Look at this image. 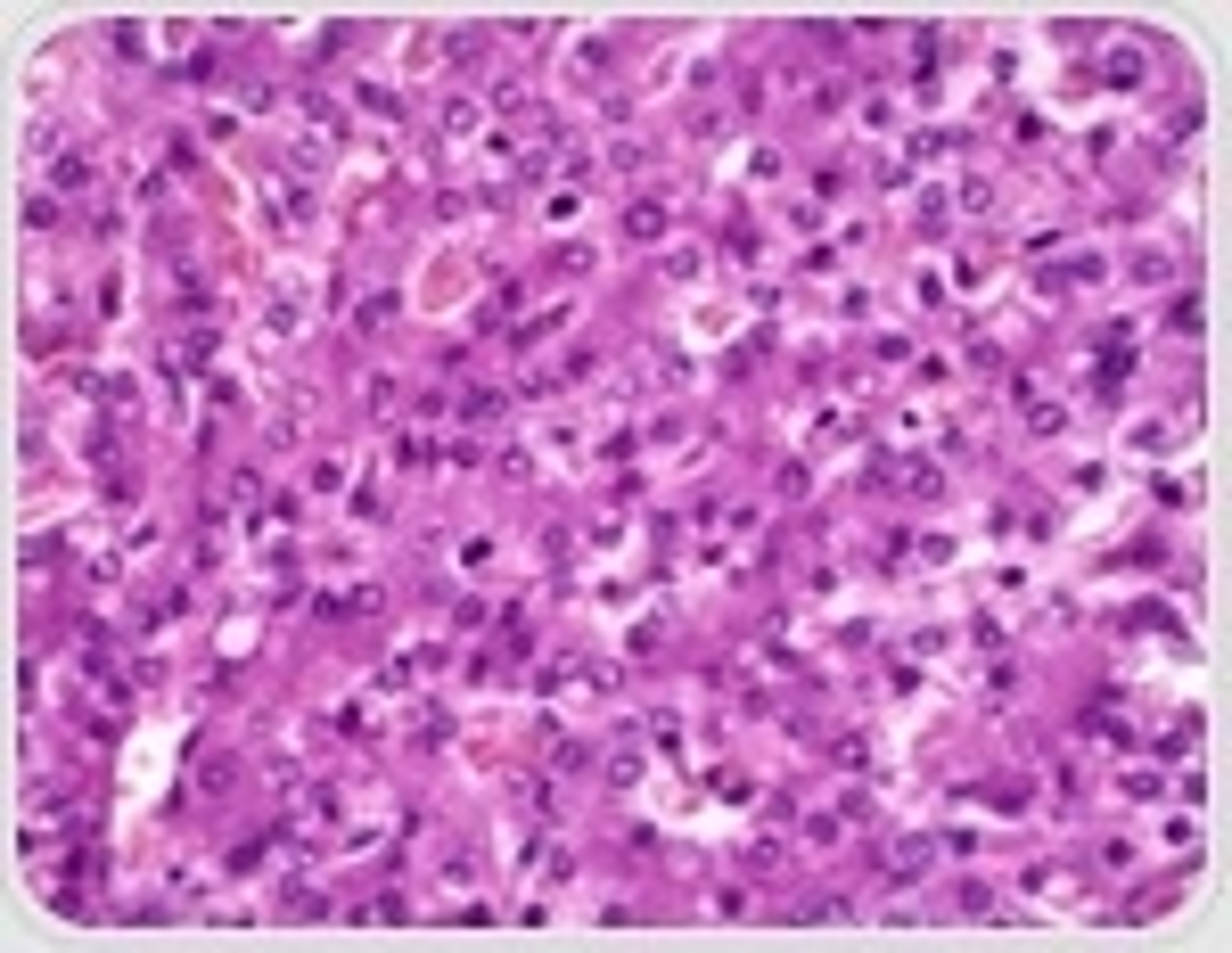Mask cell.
<instances>
[{"instance_id": "obj_10", "label": "cell", "mask_w": 1232, "mask_h": 953, "mask_svg": "<svg viewBox=\"0 0 1232 953\" xmlns=\"http://www.w3.org/2000/svg\"><path fill=\"white\" fill-rule=\"evenodd\" d=\"M797 921H855V896H813Z\"/></svg>"}, {"instance_id": "obj_3", "label": "cell", "mask_w": 1232, "mask_h": 953, "mask_svg": "<svg viewBox=\"0 0 1232 953\" xmlns=\"http://www.w3.org/2000/svg\"><path fill=\"white\" fill-rule=\"evenodd\" d=\"M666 222H674L666 198H633L624 206V238H666Z\"/></svg>"}, {"instance_id": "obj_23", "label": "cell", "mask_w": 1232, "mask_h": 953, "mask_svg": "<svg viewBox=\"0 0 1232 953\" xmlns=\"http://www.w3.org/2000/svg\"><path fill=\"white\" fill-rule=\"evenodd\" d=\"M1158 789H1167V781H1158V773H1125V797H1134V806H1151Z\"/></svg>"}, {"instance_id": "obj_14", "label": "cell", "mask_w": 1232, "mask_h": 953, "mask_svg": "<svg viewBox=\"0 0 1232 953\" xmlns=\"http://www.w3.org/2000/svg\"><path fill=\"white\" fill-rule=\"evenodd\" d=\"M838 765H846V773H871V740L846 732V740H838Z\"/></svg>"}, {"instance_id": "obj_21", "label": "cell", "mask_w": 1232, "mask_h": 953, "mask_svg": "<svg viewBox=\"0 0 1232 953\" xmlns=\"http://www.w3.org/2000/svg\"><path fill=\"white\" fill-rule=\"evenodd\" d=\"M444 132H477V99H453V108H444Z\"/></svg>"}, {"instance_id": "obj_16", "label": "cell", "mask_w": 1232, "mask_h": 953, "mask_svg": "<svg viewBox=\"0 0 1232 953\" xmlns=\"http://www.w3.org/2000/svg\"><path fill=\"white\" fill-rule=\"evenodd\" d=\"M904 485H912V493H945V469H936V461H912Z\"/></svg>"}, {"instance_id": "obj_6", "label": "cell", "mask_w": 1232, "mask_h": 953, "mask_svg": "<svg viewBox=\"0 0 1232 953\" xmlns=\"http://www.w3.org/2000/svg\"><path fill=\"white\" fill-rule=\"evenodd\" d=\"M1027 797H1035L1027 781H995V789H986V813H1002V822H1019V813H1027Z\"/></svg>"}, {"instance_id": "obj_1", "label": "cell", "mask_w": 1232, "mask_h": 953, "mask_svg": "<svg viewBox=\"0 0 1232 953\" xmlns=\"http://www.w3.org/2000/svg\"><path fill=\"white\" fill-rule=\"evenodd\" d=\"M936 855H945V839H896V855H888V888H921Z\"/></svg>"}, {"instance_id": "obj_22", "label": "cell", "mask_w": 1232, "mask_h": 953, "mask_svg": "<svg viewBox=\"0 0 1232 953\" xmlns=\"http://www.w3.org/2000/svg\"><path fill=\"white\" fill-rule=\"evenodd\" d=\"M58 222V198H25V231H49Z\"/></svg>"}, {"instance_id": "obj_4", "label": "cell", "mask_w": 1232, "mask_h": 953, "mask_svg": "<svg viewBox=\"0 0 1232 953\" xmlns=\"http://www.w3.org/2000/svg\"><path fill=\"white\" fill-rule=\"evenodd\" d=\"M378 609H387L378 584H354V592H329V600H321V617H378Z\"/></svg>"}, {"instance_id": "obj_15", "label": "cell", "mask_w": 1232, "mask_h": 953, "mask_svg": "<svg viewBox=\"0 0 1232 953\" xmlns=\"http://www.w3.org/2000/svg\"><path fill=\"white\" fill-rule=\"evenodd\" d=\"M362 329H378V321H395V288H378V297H362V313H354Z\"/></svg>"}, {"instance_id": "obj_7", "label": "cell", "mask_w": 1232, "mask_h": 953, "mask_svg": "<svg viewBox=\"0 0 1232 953\" xmlns=\"http://www.w3.org/2000/svg\"><path fill=\"white\" fill-rule=\"evenodd\" d=\"M1167 271H1175L1167 247H1142V255H1134V280H1142V288H1167Z\"/></svg>"}, {"instance_id": "obj_11", "label": "cell", "mask_w": 1232, "mask_h": 953, "mask_svg": "<svg viewBox=\"0 0 1232 953\" xmlns=\"http://www.w3.org/2000/svg\"><path fill=\"white\" fill-rule=\"evenodd\" d=\"M584 765H592L584 740H551V773H584Z\"/></svg>"}, {"instance_id": "obj_8", "label": "cell", "mask_w": 1232, "mask_h": 953, "mask_svg": "<svg viewBox=\"0 0 1232 953\" xmlns=\"http://www.w3.org/2000/svg\"><path fill=\"white\" fill-rule=\"evenodd\" d=\"M49 181L58 189H91V157H66L58 148V157H49Z\"/></svg>"}, {"instance_id": "obj_9", "label": "cell", "mask_w": 1232, "mask_h": 953, "mask_svg": "<svg viewBox=\"0 0 1232 953\" xmlns=\"http://www.w3.org/2000/svg\"><path fill=\"white\" fill-rule=\"evenodd\" d=\"M280 912H288V921H321V912H329V896H321V888H288V905H280Z\"/></svg>"}, {"instance_id": "obj_18", "label": "cell", "mask_w": 1232, "mask_h": 953, "mask_svg": "<svg viewBox=\"0 0 1232 953\" xmlns=\"http://www.w3.org/2000/svg\"><path fill=\"white\" fill-rule=\"evenodd\" d=\"M395 461H403V469H427V461H436V444H427V436H403V444H395Z\"/></svg>"}, {"instance_id": "obj_19", "label": "cell", "mask_w": 1232, "mask_h": 953, "mask_svg": "<svg viewBox=\"0 0 1232 953\" xmlns=\"http://www.w3.org/2000/svg\"><path fill=\"white\" fill-rule=\"evenodd\" d=\"M58 559V543H49V534H33V543H16V567H49Z\"/></svg>"}, {"instance_id": "obj_5", "label": "cell", "mask_w": 1232, "mask_h": 953, "mask_svg": "<svg viewBox=\"0 0 1232 953\" xmlns=\"http://www.w3.org/2000/svg\"><path fill=\"white\" fill-rule=\"evenodd\" d=\"M501 411H510V403H501L493 387H468V395H460V420H468V428H493Z\"/></svg>"}, {"instance_id": "obj_2", "label": "cell", "mask_w": 1232, "mask_h": 953, "mask_svg": "<svg viewBox=\"0 0 1232 953\" xmlns=\"http://www.w3.org/2000/svg\"><path fill=\"white\" fill-rule=\"evenodd\" d=\"M1101 82H1109V91H1142V82H1151V58H1142V49H1109Z\"/></svg>"}, {"instance_id": "obj_20", "label": "cell", "mask_w": 1232, "mask_h": 953, "mask_svg": "<svg viewBox=\"0 0 1232 953\" xmlns=\"http://www.w3.org/2000/svg\"><path fill=\"white\" fill-rule=\"evenodd\" d=\"M838 813H846V822H871V813H879V797H871V789H846V797H838Z\"/></svg>"}, {"instance_id": "obj_17", "label": "cell", "mask_w": 1232, "mask_h": 953, "mask_svg": "<svg viewBox=\"0 0 1232 953\" xmlns=\"http://www.w3.org/2000/svg\"><path fill=\"white\" fill-rule=\"evenodd\" d=\"M214 345H222V337H214V329H198V337H189V345H181V362H189V370H205V362H214Z\"/></svg>"}, {"instance_id": "obj_24", "label": "cell", "mask_w": 1232, "mask_h": 953, "mask_svg": "<svg viewBox=\"0 0 1232 953\" xmlns=\"http://www.w3.org/2000/svg\"><path fill=\"white\" fill-rule=\"evenodd\" d=\"M962 912H995V888H986V879H962Z\"/></svg>"}, {"instance_id": "obj_12", "label": "cell", "mask_w": 1232, "mask_h": 953, "mask_svg": "<svg viewBox=\"0 0 1232 953\" xmlns=\"http://www.w3.org/2000/svg\"><path fill=\"white\" fill-rule=\"evenodd\" d=\"M567 559H576V534H567V526H543V567H567Z\"/></svg>"}, {"instance_id": "obj_13", "label": "cell", "mask_w": 1232, "mask_h": 953, "mask_svg": "<svg viewBox=\"0 0 1232 953\" xmlns=\"http://www.w3.org/2000/svg\"><path fill=\"white\" fill-rule=\"evenodd\" d=\"M1060 420H1068V411H1060V403H1044V395L1027 403V428H1035V436H1060Z\"/></svg>"}]
</instances>
